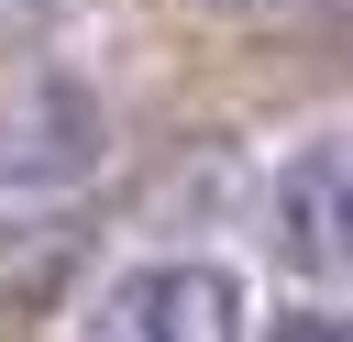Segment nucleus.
Masks as SVG:
<instances>
[{
  "label": "nucleus",
  "instance_id": "7ed1b4c3",
  "mask_svg": "<svg viewBox=\"0 0 353 342\" xmlns=\"http://www.w3.org/2000/svg\"><path fill=\"white\" fill-rule=\"evenodd\" d=\"M276 254L309 265V276H353V132H309L287 165H276Z\"/></svg>",
  "mask_w": 353,
  "mask_h": 342
},
{
  "label": "nucleus",
  "instance_id": "f257e3e1",
  "mask_svg": "<svg viewBox=\"0 0 353 342\" xmlns=\"http://www.w3.org/2000/svg\"><path fill=\"white\" fill-rule=\"evenodd\" d=\"M77 342H243V276L232 265H132L77 309Z\"/></svg>",
  "mask_w": 353,
  "mask_h": 342
},
{
  "label": "nucleus",
  "instance_id": "39448f33",
  "mask_svg": "<svg viewBox=\"0 0 353 342\" xmlns=\"http://www.w3.org/2000/svg\"><path fill=\"white\" fill-rule=\"evenodd\" d=\"M11 11H66V0H11Z\"/></svg>",
  "mask_w": 353,
  "mask_h": 342
},
{
  "label": "nucleus",
  "instance_id": "20e7f679",
  "mask_svg": "<svg viewBox=\"0 0 353 342\" xmlns=\"http://www.w3.org/2000/svg\"><path fill=\"white\" fill-rule=\"evenodd\" d=\"M265 342H353V320H331V309H287Z\"/></svg>",
  "mask_w": 353,
  "mask_h": 342
},
{
  "label": "nucleus",
  "instance_id": "423d86ee",
  "mask_svg": "<svg viewBox=\"0 0 353 342\" xmlns=\"http://www.w3.org/2000/svg\"><path fill=\"white\" fill-rule=\"evenodd\" d=\"M221 11H276V0H221Z\"/></svg>",
  "mask_w": 353,
  "mask_h": 342
},
{
  "label": "nucleus",
  "instance_id": "f03ea898",
  "mask_svg": "<svg viewBox=\"0 0 353 342\" xmlns=\"http://www.w3.org/2000/svg\"><path fill=\"white\" fill-rule=\"evenodd\" d=\"M99 165V99L66 66H33L0 88V188H66Z\"/></svg>",
  "mask_w": 353,
  "mask_h": 342
}]
</instances>
